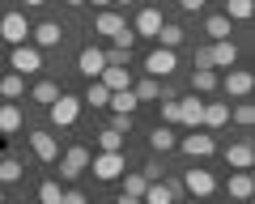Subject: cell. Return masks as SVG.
<instances>
[{"label":"cell","instance_id":"cell-1","mask_svg":"<svg viewBox=\"0 0 255 204\" xmlns=\"http://www.w3.org/2000/svg\"><path fill=\"white\" fill-rule=\"evenodd\" d=\"M47 115H51L55 128H68V123H77V115H81V98H73V94H60V98L47 106Z\"/></svg>","mask_w":255,"mask_h":204},{"label":"cell","instance_id":"cell-2","mask_svg":"<svg viewBox=\"0 0 255 204\" xmlns=\"http://www.w3.org/2000/svg\"><path fill=\"white\" fill-rule=\"evenodd\" d=\"M0 38H4V43H13V47L26 43V38H30L26 13H0Z\"/></svg>","mask_w":255,"mask_h":204},{"label":"cell","instance_id":"cell-3","mask_svg":"<svg viewBox=\"0 0 255 204\" xmlns=\"http://www.w3.org/2000/svg\"><path fill=\"white\" fill-rule=\"evenodd\" d=\"M9 64H13V73H17V77H30V73H38V68H43V51H38V47H30V43H21V47H13Z\"/></svg>","mask_w":255,"mask_h":204},{"label":"cell","instance_id":"cell-4","mask_svg":"<svg viewBox=\"0 0 255 204\" xmlns=\"http://www.w3.org/2000/svg\"><path fill=\"white\" fill-rule=\"evenodd\" d=\"M90 158H94V153H90L85 145H73V149L60 158V179H68V183H73L81 170H90Z\"/></svg>","mask_w":255,"mask_h":204},{"label":"cell","instance_id":"cell-5","mask_svg":"<svg viewBox=\"0 0 255 204\" xmlns=\"http://www.w3.org/2000/svg\"><path fill=\"white\" fill-rule=\"evenodd\" d=\"M221 90H226V98H247L251 94V85H255V77L247 73V68H226V77H221Z\"/></svg>","mask_w":255,"mask_h":204},{"label":"cell","instance_id":"cell-6","mask_svg":"<svg viewBox=\"0 0 255 204\" xmlns=\"http://www.w3.org/2000/svg\"><path fill=\"white\" fill-rule=\"evenodd\" d=\"M90 166H94V175H98V179H107V183H111V179L124 175L128 158H124V153H98V158H90Z\"/></svg>","mask_w":255,"mask_h":204},{"label":"cell","instance_id":"cell-7","mask_svg":"<svg viewBox=\"0 0 255 204\" xmlns=\"http://www.w3.org/2000/svg\"><path fill=\"white\" fill-rule=\"evenodd\" d=\"M174 68H179V60H174V51H166V47H157V51H149V60H145V73L153 77H170Z\"/></svg>","mask_w":255,"mask_h":204},{"label":"cell","instance_id":"cell-8","mask_svg":"<svg viewBox=\"0 0 255 204\" xmlns=\"http://www.w3.org/2000/svg\"><path fill=\"white\" fill-rule=\"evenodd\" d=\"M179 149L187 153V158H209V153H217V140H213L209 132H191V136L179 140Z\"/></svg>","mask_w":255,"mask_h":204},{"label":"cell","instance_id":"cell-9","mask_svg":"<svg viewBox=\"0 0 255 204\" xmlns=\"http://www.w3.org/2000/svg\"><path fill=\"white\" fill-rule=\"evenodd\" d=\"M183 187H187L196 200H204V196L217 192V179H213L209 170H187V175H183Z\"/></svg>","mask_w":255,"mask_h":204},{"label":"cell","instance_id":"cell-10","mask_svg":"<svg viewBox=\"0 0 255 204\" xmlns=\"http://www.w3.org/2000/svg\"><path fill=\"white\" fill-rule=\"evenodd\" d=\"M124 30H128V17H124V13H115V9H107V13H98V17H94V34L119 38Z\"/></svg>","mask_w":255,"mask_h":204},{"label":"cell","instance_id":"cell-11","mask_svg":"<svg viewBox=\"0 0 255 204\" xmlns=\"http://www.w3.org/2000/svg\"><path fill=\"white\" fill-rule=\"evenodd\" d=\"M162 9H153V4H145V9L136 13V26H132V34H145V38H157V30H162Z\"/></svg>","mask_w":255,"mask_h":204},{"label":"cell","instance_id":"cell-12","mask_svg":"<svg viewBox=\"0 0 255 204\" xmlns=\"http://www.w3.org/2000/svg\"><path fill=\"white\" fill-rule=\"evenodd\" d=\"M30 38H34V47L43 51V47H60L64 30H60V21H38V26H30Z\"/></svg>","mask_w":255,"mask_h":204},{"label":"cell","instance_id":"cell-13","mask_svg":"<svg viewBox=\"0 0 255 204\" xmlns=\"http://www.w3.org/2000/svg\"><path fill=\"white\" fill-rule=\"evenodd\" d=\"M77 68H81V73L90 77V81H98V77H102V68H107V56H102L98 47H85L81 56H77Z\"/></svg>","mask_w":255,"mask_h":204},{"label":"cell","instance_id":"cell-14","mask_svg":"<svg viewBox=\"0 0 255 204\" xmlns=\"http://www.w3.org/2000/svg\"><path fill=\"white\" fill-rule=\"evenodd\" d=\"M200 115H204V98H196V94L191 98H179V123H187L196 132L200 128Z\"/></svg>","mask_w":255,"mask_h":204},{"label":"cell","instance_id":"cell-15","mask_svg":"<svg viewBox=\"0 0 255 204\" xmlns=\"http://www.w3.org/2000/svg\"><path fill=\"white\" fill-rule=\"evenodd\" d=\"M251 162H255L251 140H238V145H230V149H226V166H234V170H251Z\"/></svg>","mask_w":255,"mask_h":204},{"label":"cell","instance_id":"cell-16","mask_svg":"<svg viewBox=\"0 0 255 204\" xmlns=\"http://www.w3.org/2000/svg\"><path fill=\"white\" fill-rule=\"evenodd\" d=\"M30 145H34V153L43 162H55L60 158V140L51 136V132H30Z\"/></svg>","mask_w":255,"mask_h":204},{"label":"cell","instance_id":"cell-17","mask_svg":"<svg viewBox=\"0 0 255 204\" xmlns=\"http://www.w3.org/2000/svg\"><path fill=\"white\" fill-rule=\"evenodd\" d=\"M230 123V102H204L200 128H226Z\"/></svg>","mask_w":255,"mask_h":204},{"label":"cell","instance_id":"cell-18","mask_svg":"<svg viewBox=\"0 0 255 204\" xmlns=\"http://www.w3.org/2000/svg\"><path fill=\"white\" fill-rule=\"evenodd\" d=\"M209 60H213V73H217V68H234L238 47L230 43V38H226V43H213V47H209Z\"/></svg>","mask_w":255,"mask_h":204},{"label":"cell","instance_id":"cell-19","mask_svg":"<svg viewBox=\"0 0 255 204\" xmlns=\"http://www.w3.org/2000/svg\"><path fill=\"white\" fill-rule=\"evenodd\" d=\"M226 192L234 196V200H251V192H255L251 170H234V175H230V183H226Z\"/></svg>","mask_w":255,"mask_h":204},{"label":"cell","instance_id":"cell-20","mask_svg":"<svg viewBox=\"0 0 255 204\" xmlns=\"http://www.w3.org/2000/svg\"><path fill=\"white\" fill-rule=\"evenodd\" d=\"M0 132H4V136L21 132V106L17 102H0Z\"/></svg>","mask_w":255,"mask_h":204},{"label":"cell","instance_id":"cell-21","mask_svg":"<svg viewBox=\"0 0 255 204\" xmlns=\"http://www.w3.org/2000/svg\"><path fill=\"white\" fill-rule=\"evenodd\" d=\"M149 145H153V153H170V149L179 145V140H174V128L170 123H157V128L149 132Z\"/></svg>","mask_w":255,"mask_h":204},{"label":"cell","instance_id":"cell-22","mask_svg":"<svg viewBox=\"0 0 255 204\" xmlns=\"http://www.w3.org/2000/svg\"><path fill=\"white\" fill-rule=\"evenodd\" d=\"M102 85H107V94H119V90H132V77H128V68H102L98 77Z\"/></svg>","mask_w":255,"mask_h":204},{"label":"cell","instance_id":"cell-23","mask_svg":"<svg viewBox=\"0 0 255 204\" xmlns=\"http://www.w3.org/2000/svg\"><path fill=\"white\" fill-rule=\"evenodd\" d=\"M183 38H187V30H183V26H174V21H162V30H157V47L174 51V47H183Z\"/></svg>","mask_w":255,"mask_h":204},{"label":"cell","instance_id":"cell-24","mask_svg":"<svg viewBox=\"0 0 255 204\" xmlns=\"http://www.w3.org/2000/svg\"><path fill=\"white\" fill-rule=\"evenodd\" d=\"M217 81H221V77L213 73V68H191V90H196V94H213Z\"/></svg>","mask_w":255,"mask_h":204},{"label":"cell","instance_id":"cell-25","mask_svg":"<svg viewBox=\"0 0 255 204\" xmlns=\"http://www.w3.org/2000/svg\"><path fill=\"white\" fill-rule=\"evenodd\" d=\"M204 34H209L213 43H226V38H230V17H226V13H213V17L204 21Z\"/></svg>","mask_w":255,"mask_h":204},{"label":"cell","instance_id":"cell-26","mask_svg":"<svg viewBox=\"0 0 255 204\" xmlns=\"http://www.w3.org/2000/svg\"><path fill=\"white\" fill-rule=\"evenodd\" d=\"M132 94H136V102H157V98H162V81L145 77L140 85H132Z\"/></svg>","mask_w":255,"mask_h":204},{"label":"cell","instance_id":"cell-27","mask_svg":"<svg viewBox=\"0 0 255 204\" xmlns=\"http://www.w3.org/2000/svg\"><path fill=\"white\" fill-rule=\"evenodd\" d=\"M140 204H174V196H170V187H166V183H149L145 196H140Z\"/></svg>","mask_w":255,"mask_h":204},{"label":"cell","instance_id":"cell-28","mask_svg":"<svg viewBox=\"0 0 255 204\" xmlns=\"http://www.w3.org/2000/svg\"><path fill=\"white\" fill-rule=\"evenodd\" d=\"M107 106H115V115H132V111H136V94H132V90H119V94H111Z\"/></svg>","mask_w":255,"mask_h":204},{"label":"cell","instance_id":"cell-29","mask_svg":"<svg viewBox=\"0 0 255 204\" xmlns=\"http://www.w3.org/2000/svg\"><path fill=\"white\" fill-rule=\"evenodd\" d=\"M255 13V0H226V17L230 21H247Z\"/></svg>","mask_w":255,"mask_h":204},{"label":"cell","instance_id":"cell-30","mask_svg":"<svg viewBox=\"0 0 255 204\" xmlns=\"http://www.w3.org/2000/svg\"><path fill=\"white\" fill-rule=\"evenodd\" d=\"M0 94H4V98H21V94H26V77H17V73H9L4 77V81H0Z\"/></svg>","mask_w":255,"mask_h":204},{"label":"cell","instance_id":"cell-31","mask_svg":"<svg viewBox=\"0 0 255 204\" xmlns=\"http://www.w3.org/2000/svg\"><path fill=\"white\" fill-rule=\"evenodd\" d=\"M98 149H102V153H124V136L111 132V128H102L98 132Z\"/></svg>","mask_w":255,"mask_h":204},{"label":"cell","instance_id":"cell-32","mask_svg":"<svg viewBox=\"0 0 255 204\" xmlns=\"http://www.w3.org/2000/svg\"><path fill=\"white\" fill-rule=\"evenodd\" d=\"M60 94H64V90H60V85H55V81H38L30 98H34V102H47V106H51V102L60 98Z\"/></svg>","mask_w":255,"mask_h":204},{"label":"cell","instance_id":"cell-33","mask_svg":"<svg viewBox=\"0 0 255 204\" xmlns=\"http://www.w3.org/2000/svg\"><path fill=\"white\" fill-rule=\"evenodd\" d=\"M119 179H124V196H136V200L145 196V187H149V179L140 175V170L136 175H119Z\"/></svg>","mask_w":255,"mask_h":204},{"label":"cell","instance_id":"cell-34","mask_svg":"<svg viewBox=\"0 0 255 204\" xmlns=\"http://www.w3.org/2000/svg\"><path fill=\"white\" fill-rule=\"evenodd\" d=\"M21 179V162L17 158H0V187L4 183H17Z\"/></svg>","mask_w":255,"mask_h":204},{"label":"cell","instance_id":"cell-35","mask_svg":"<svg viewBox=\"0 0 255 204\" xmlns=\"http://www.w3.org/2000/svg\"><path fill=\"white\" fill-rule=\"evenodd\" d=\"M81 102H90V106H107L111 94H107V85H102V81H90V90H85V98H81Z\"/></svg>","mask_w":255,"mask_h":204},{"label":"cell","instance_id":"cell-36","mask_svg":"<svg viewBox=\"0 0 255 204\" xmlns=\"http://www.w3.org/2000/svg\"><path fill=\"white\" fill-rule=\"evenodd\" d=\"M60 183H55V179H47V183L43 187H38V204H60Z\"/></svg>","mask_w":255,"mask_h":204},{"label":"cell","instance_id":"cell-37","mask_svg":"<svg viewBox=\"0 0 255 204\" xmlns=\"http://www.w3.org/2000/svg\"><path fill=\"white\" fill-rule=\"evenodd\" d=\"M102 56H107V68H128V56H132V51L115 47V51H102Z\"/></svg>","mask_w":255,"mask_h":204},{"label":"cell","instance_id":"cell-38","mask_svg":"<svg viewBox=\"0 0 255 204\" xmlns=\"http://www.w3.org/2000/svg\"><path fill=\"white\" fill-rule=\"evenodd\" d=\"M234 119L238 123H255V106H251V102H238V106H234Z\"/></svg>","mask_w":255,"mask_h":204},{"label":"cell","instance_id":"cell-39","mask_svg":"<svg viewBox=\"0 0 255 204\" xmlns=\"http://www.w3.org/2000/svg\"><path fill=\"white\" fill-rule=\"evenodd\" d=\"M162 119H166V123H179V98L162 102Z\"/></svg>","mask_w":255,"mask_h":204},{"label":"cell","instance_id":"cell-40","mask_svg":"<svg viewBox=\"0 0 255 204\" xmlns=\"http://www.w3.org/2000/svg\"><path fill=\"white\" fill-rule=\"evenodd\" d=\"M111 132H119V136L132 132V115H115V119H111Z\"/></svg>","mask_w":255,"mask_h":204},{"label":"cell","instance_id":"cell-41","mask_svg":"<svg viewBox=\"0 0 255 204\" xmlns=\"http://www.w3.org/2000/svg\"><path fill=\"white\" fill-rule=\"evenodd\" d=\"M140 175H145V179H149V183H157V179H162V166H157V162H149V166H145V170H140Z\"/></svg>","mask_w":255,"mask_h":204},{"label":"cell","instance_id":"cell-42","mask_svg":"<svg viewBox=\"0 0 255 204\" xmlns=\"http://www.w3.org/2000/svg\"><path fill=\"white\" fill-rule=\"evenodd\" d=\"M60 204H90V200H85L81 192H64V196H60Z\"/></svg>","mask_w":255,"mask_h":204},{"label":"cell","instance_id":"cell-43","mask_svg":"<svg viewBox=\"0 0 255 204\" xmlns=\"http://www.w3.org/2000/svg\"><path fill=\"white\" fill-rule=\"evenodd\" d=\"M196 68H213V60H209V47H200V51H196Z\"/></svg>","mask_w":255,"mask_h":204},{"label":"cell","instance_id":"cell-44","mask_svg":"<svg viewBox=\"0 0 255 204\" xmlns=\"http://www.w3.org/2000/svg\"><path fill=\"white\" fill-rule=\"evenodd\" d=\"M179 4H183V13H200L204 9V0H179Z\"/></svg>","mask_w":255,"mask_h":204},{"label":"cell","instance_id":"cell-45","mask_svg":"<svg viewBox=\"0 0 255 204\" xmlns=\"http://www.w3.org/2000/svg\"><path fill=\"white\" fill-rule=\"evenodd\" d=\"M115 204H140V200H136V196H124V192H119V200H115Z\"/></svg>","mask_w":255,"mask_h":204},{"label":"cell","instance_id":"cell-46","mask_svg":"<svg viewBox=\"0 0 255 204\" xmlns=\"http://www.w3.org/2000/svg\"><path fill=\"white\" fill-rule=\"evenodd\" d=\"M38 4H47V0H26V9H38Z\"/></svg>","mask_w":255,"mask_h":204},{"label":"cell","instance_id":"cell-47","mask_svg":"<svg viewBox=\"0 0 255 204\" xmlns=\"http://www.w3.org/2000/svg\"><path fill=\"white\" fill-rule=\"evenodd\" d=\"M90 4H98V9H107V4H111V0H90Z\"/></svg>","mask_w":255,"mask_h":204},{"label":"cell","instance_id":"cell-48","mask_svg":"<svg viewBox=\"0 0 255 204\" xmlns=\"http://www.w3.org/2000/svg\"><path fill=\"white\" fill-rule=\"evenodd\" d=\"M111 4H132V0H111Z\"/></svg>","mask_w":255,"mask_h":204},{"label":"cell","instance_id":"cell-49","mask_svg":"<svg viewBox=\"0 0 255 204\" xmlns=\"http://www.w3.org/2000/svg\"><path fill=\"white\" fill-rule=\"evenodd\" d=\"M64 4H85V0H64Z\"/></svg>","mask_w":255,"mask_h":204},{"label":"cell","instance_id":"cell-50","mask_svg":"<svg viewBox=\"0 0 255 204\" xmlns=\"http://www.w3.org/2000/svg\"><path fill=\"white\" fill-rule=\"evenodd\" d=\"M0 204H4V192H0Z\"/></svg>","mask_w":255,"mask_h":204}]
</instances>
